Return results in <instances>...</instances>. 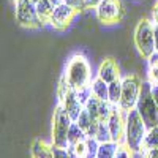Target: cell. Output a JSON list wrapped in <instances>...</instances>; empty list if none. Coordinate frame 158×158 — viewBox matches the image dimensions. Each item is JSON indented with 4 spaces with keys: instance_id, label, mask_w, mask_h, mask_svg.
<instances>
[{
    "instance_id": "32",
    "label": "cell",
    "mask_w": 158,
    "mask_h": 158,
    "mask_svg": "<svg viewBox=\"0 0 158 158\" xmlns=\"http://www.w3.org/2000/svg\"><path fill=\"white\" fill-rule=\"evenodd\" d=\"M152 95H153L155 103H156V106H158V85H152Z\"/></svg>"
},
{
    "instance_id": "8",
    "label": "cell",
    "mask_w": 158,
    "mask_h": 158,
    "mask_svg": "<svg viewBox=\"0 0 158 158\" xmlns=\"http://www.w3.org/2000/svg\"><path fill=\"white\" fill-rule=\"evenodd\" d=\"M16 19L21 25L29 29H38L44 24L36 11V3L30 0H16Z\"/></svg>"
},
{
    "instance_id": "7",
    "label": "cell",
    "mask_w": 158,
    "mask_h": 158,
    "mask_svg": "<svg viewBox=\"0 0 158 158\" xmlns=\"http://www.w3.org/2000/svg\"><path fill=\"white\" fill-rule=\"evenodd\" d=\"M141 87H142V82L135 74H130L122 79V98H120V103H118L122 111L128 112L133 108H136V103L141 94Z\"/></svg>"
},
{
    "instance_id": "30",
    "label": "cell",
    "mask_w": 158,
    "mask_h": 158,
    "mask_svg": "<svg viewBox=\"0 0 158 158\" xmlns=\"http://www.w3.org/2000/svg\"><path fill=\"white\" fill-rule=\"evenodd\" d=\"M146 158H158V147L147 150L146 152Z\"/></svg>"
},
{
    "instance_id": "23",
    "label": "cell",
    "mask_w": 158,
    "mask_h": 158,
    "mask_svg": "<svg viewBox=\"0 0 158 158\" xmlns=\"http://www.w3.org/2000/svg\"><path fill=\"white\" fill-rule=\"evenodd\" d=\"M95 120H98V118H92V115L89 114V111H87V109H84V111L81 112V115L77 117L76 123H77V125L81 127V128L85 131V133H87V131H89V128L92 127V123H94Z\"/></svg>"
},
{
    "instance_id": "31",
    "label": "cell",
    "mask_w": 158,
    "mask_h": 158,
    "mask_svg": "<svg viewBox=\"0 0 158 158\" xmlns=\"http://www.w3.org/2000/svg\"><path fill=\"white\" fill-rule=\"evenodd\" d=\"M153 35H155V48L158 51V22L153 24Z\"/></svg>"
},
{
    "instance_id": "10",
    "label": "cell",
    "mask_w": 158,
    "mask_h": 158,
    "mask_svg": "<svg viewBox=\"0 0 158 158\" xmlns=\"http://www.w3.org/2000/svg\"><path fill=\"white\" fill-rule=\"evenodd\" d=\"M76 10L74 8H71L70 5H67V3H59V5H56V8H54V13L51 15V18H49V22H51V25L54 29H59V30H63V29H67L68 25H70V22L73 21V18L76 16Z\"/></svg>"
},
{
    "instance_id": "27",
    "label": "cell",
    "mask_w": 158,
    "mask_h": 158,
    "mask_svg": "<svg viewBox=\"0 0 158 158\" xmlns=\"http://www.w3.org/2000/svg\"><path fill=\"white\" fill-rule=\"evenodd\" d=\"M62 2L67 3V5H70V6L74 8L76 11H81V10L87 8V6H85V0H62Z\"/></svg>"
},
{
    "instance_id": "12",
    "label": "cell",
    "mask_w": 158,
    "mask_h": 158,
    "mask_svg": "<svg viewBox=\"0 0 158 158\" xmlns=\"http://www.w3.org/2000/svg\"><path fill=\"white\" fill-rule=\"evenodd\" d=\"M98 77H101L104 82H114L117 79H120V70H118V65L114 59H106L103 60V63L100 65L98 70Z\"/></svg>"
},
{
    "instance_id": "26",
    "label": "cell",
    "mask_w": 158,
    "mask_h": 158,
    "mask_svg": "<svg viewBox=\"0 0 158 158\" xmlns=\"http://www.w3.org/2000/svg\"><path fill=\"white\" fill-rule=\"evenodd\" d=\"M131 153H133V150H131L128 146H118L117 153H115L114 158H131Z\"/></svg>"
},
{
    "instance_id": "4",
    "label": "cell",
    "mask_w": 158,
    "mask_h": 158,
    "mask_svg": "<svg viewBox=\"0 0 158 158\" xmlns=\"http://www.w3.org/2000/svg\"><path fill=\"white\" fill-rule=\"evenodd\" d=\"M52 146H57L62 149H68L70 144H68V131L70 127L73 123L71 117L68 115V112L65 111V108L62 104L56 108L54 111V118H52Z\"/></svg>"
},
{
    "instance_id": "16",
    "label": "cell",
    "mask_w": 158,
    "mask_h": 158,
    "mask_svg": "<svg viewBox=\"0 0 158 158\" xmlns=\"http://www.w3.org/2000/svg\"><path fill=\"white\" fill-rule=\"evenodd\" d=\"M87 138L89 136H87L85 131L76 122H73L71 127H70V131H68V144L70 146H76V144H79V142H84Z\"/></svg>"
},
{
    "instance_id": "18",
    "label": "cell",
    "mask_w": 158,
    "mask_h": 158,
    "mask_svg": "<svg viewBox=\"0 0 158 158\" xmlns=\"http://www.w3.org/2000/svg\"><path fill=\"white\" fill-rule=\"evenodd\" d=\"M54 8H56V5L51 0H38L36 2V11L44 22H49V18L54 13Z\"/></svg>"
},
{
    "instance_id": "20",
    "label": "cell",
    "mask_w": 158,
    "mask_h": 158,
    "mask_svg": "<svg viewBox=\"0 0 158 158\" xmlns=\"http://www.w3.org/2000/svg\"><path fill=\"white\" fill-rule=\"evenodd\" d=\"M120 98H122V81H120V79H117V81L109 84V98L108 100L112 104H117V106H118Z\"/></svg>"
},
{
    "instance_id": "29",
    "label": "cell",
    "mask_w": 158,
    "mask_h": 158,
    "mask_svg": "<svg viewBox=\"0 0 158 158\" xmlns=\"http://www.w3.org/2000/svg\"><path fill=\"white\" fill-rule=\"evenodd\" d=\"M103 0H85V6L87 8H97Z\"/></svg>"
},
{
    "instance_id": "28",
    "label": "cell",
    "mask_w": 158,
    "mask_h": 158,
    "mask_svg": "<svg viewBox=\"0 0 158 158\" xmlns=\"http://www.w3.org/2000/svg\"><path fill=\"white\" fill-rule=\"evenodd\" d=\"M52 150H54V158H70L68 149H62L57 146H52Z\"/></svg>"
},
{
    "instance_id": "36",
    "label": "cell",
    "mask_w": 158,
    "mask_h": 158,
    "mask_svg": "<svg viewBox=\"0 0 158 158\" xmlns=\"http://www.w3.org/2000/svg\"><path fill=\"white\" fill-rule=\"evenodd\" d=\"M30 2H35V3H36V2H38V0H30Z\"/></svg>"
},
{
    "instance_id": "22",
    "label": "cell",
    "mask_w": 158,
    "mask_h": 158,
    "mask_svg": "<svg viewBox=\"0 0 158 158\" xmlns=\"http://www.w3.org/2000/svg\"><path fill=\"white\" fill-rule=\"evenodd\" d=\"M97 141L101 144V142H109L112 141V135H111V130H109V125L108 122H103L100 120V125H98V131H97Z\"/></svg>"
},
{
    "instance_id": "19",
    "label": "cell",
    "mask_w": 158,
    "mask_h": 158,
    "mask_svg": "<svg viewBox=\"0 0 158 158\" xmlns=\"http://www.w3.org/2000/svg\"><path fill=\"white\" fill-rule=\"evenodd\" d=\"M155 147H158V125L147 130V135H146V139H144L142 150H141V152L146 153L147 150L155 149Z\"/></svg>"
},
{
    "instance_id": "6",
    "label": "cell",
    "mask_w": 158,
    "mask_h": 158,
    "mask_svg": "<svg viewBox=\"0 0 158 158\" xmlns=\"http://www.w3.org/2000/svg\"><path fill=\"white\" fill-rule=\"evenodd\" d=\"M59 98H60V104L65 108V111L68 112V115L71 117V120L76 122L77 117L81 115V112L84 111V104L81 103V100L77 98L76 90L71 89L63 77L60 79V84H59Z\"/></svg>"
},
{
    "instance_id": "35",
    "label": "cell",
    "mask_w": 158,
    "mask_h": 158,
    "mask_svg": "<svg viewBox=\"0 0 158 158\" xmlns=\"http://www.w3.org/2000/svg\"><path fill=\"white\" fill-rule=\"evenodd\" d=\"M51 2L54 3V5H59V3H62V0H51Z\"/></svg>"
},
{
    "instance_id": "9",
    "label": "cell",
    "mask_w": 158,
    "mask_h": 158,
    "mask_svg": "<svg viewBox=\"0 0 158 158\" xmlns=\"http://www.w3.org/2000/svg\"><path fill=\"white\" fill-rule=\"evenodd\" d=\"M97 16L103 24H115L123 16V6L120 0H103L97 6Z\"/></svg>"
},
{
    "instance_id": "3",
    "label": "cell",
    "mask_w": 158,
    "mask_h": 158,
    "mask_svg": "<svg viewBox=\"0 0 158 158\" xmlns=\"http://www.w3.org/2000/svg\"><path fill=\"white\" fill-rule=\"evenodd\" d=\"M136 109L141 114L147 128H153L158 125V106L152 95V84L149 81H142L141 94L136 103Z\"/></svg>"
},
{
    "instance_id": "24",
    "label": "cell",
    "mask_w": 158,
    "mask_h": 158,
    "mask_svg": "<svg viewBox=\"0 0 158 158\" xmlns=\"http://www.w3.org/2000/svg\"><path fill=\"white\" fill-rule=\"evenodd\" d=\"M85 146H87V156L85 158H97V152L100 147V142L97 141V138L89 136L85 139Z\"/></svg>"
},
{
    "instance_id": "33",
    "label": "cell",
    "mask_w": 158,
    "mask_h": 158,
    "mask_svg": "<svg viewBox=\"0 0 158 158\" xmlns=\"http://www.w3.org/2000/svg\"><path fill=\"white\" fill-rule=\"evenodd\" d=\"M68 153H70V158H82L79 153H76V152H74V149H73V147H68Z\"/></svg>"
},
{
    "instance_id": "11",
    "label": "cell",
    "mask_w": 158,
    "mask_h": 158,
    "mask_svg": "<svg viewBox=\"0 0 158 158\" xmlns=\"http://www.w3.org/2000/svg\"><path fill=\"white\" fill-rule=\"evenodd\" d=\"M125 120H127V112L120 109V106H115L108 125L111 130V135H112V141L122 144V141H125Z\"/></svg>"
},
{
    "instance_id": "25",
    "label": "cell",
    "mask_w": 158,
    "mask_h": 158,
    "mask_svg": "<svg viewBox=\"0 0 158 158\" xmlns=\"http://www.w3.org/2000/svg\"><path fill=\"white\" fill-rule=\"evenodd\" d=\"M76 94H77V98L81 100V103L85 104V101H87L92 95H94V94H92V85H85V87H82V89L76 90Z\"/></svg>"
},
{
    "instance_id": "2",
    "label": "cell",
    "mask_w": 158,
    "mask_h": 158,
    "mask_svg": "<svg viewBox=\"0 0 158 158\" xmlns=\"http://www.w3.org/2000/svg\"><path fill=\"white\" fill-rule=\"evenodd\" d=\"M63 79L68 82V85L74 90H79L85 85H90V65L84 56H73L67 63Z\"/></svg>"
},
{
    "instance_id": "34",
    "label": "cell",
    "mask_w": 158,
    "mask_h": 158,
    "mask_svg": "<svg viewBox=\"0 0 158 158\" xmlns=\"http://www.w3.org/2000/svg\"><path fill=\"white\" fill-rule=\"evenodd\" d=\"M153 21L158 22V2L155 3V8H153Z\"/></svg>"
},
{
    "instance_id": "13",
    "label": "cell",
    "mask_w": 158,
    "mask_h": 158,
    "mask_svg": "<svg viewBox=\"0 0 158 158\" xmlns=\"http://www.w3.org/2000/svg\"><path fill=\"white\" fill-rule=\"evenodd\" d=\"M30 153H32V158H54L52 146H48V144L38 141V139L32 144Z\"/></svg>"
},
{
    "instance_id": "21",
    "label": "cell",
    "mask_w": 158,
    "mask_h": 158,
    "mask_svg": "<svg viewBox=\"0 0 158 158\" xmlns=\"http://www.w3.org/2000/svg\"><path fill=\"white\" fill-rule=\"evenodd\" d=\"M100 103H101V100H98V98L94 97V95H92V97L85 101L84 109L89 111V114L92 115V118H98V120H100Z\"/></svg>"
},
{
    "instance_id": "5",
    "label": "cell",
    "mask_w": 158,
    "mask_h": 158,
    "mask_svg": "<svg viewBox=\"0 0 158 158\" xmlns=\"http://www.w3.org/2000/svg\"><path fill=\"white\" fill-rule=\"evenodd\" d=\"M135 43L138 51L141 52L142 57L149 59L153 52L156 51L155 48V35H153V24L147 19H141L135 29Z\"/></svg>"
},
{
    "instance_id": "15",
    "label": "cell",
    "mask_w": 158,
    "mask_h": 158,
    "mask_svg": "<svg viewBox=\"0 0 158 158\" xmlns=\"http://www.w3.org/2000/svg\"><path fill=\"white\" fill-rule=\"evenodd\" d=\"M92 94L94 97H97L98 100L104 101L109 98V84L104 82L101 77H97L94 82H92Z\"/></svg>"
},
{
    "instance_id": "17",
    "label": "cell",
    "mask_w": 158,
    "mask_h": 158,
    "mask_svg": "<svg viewBox=\"0 0 158 158\" xmlns=\"http://www.w3.org/2000/svg\"><path fill=\"white\" fill-rule=\"evenodd\" d=\"M120 144L115 141H109V142H101L98 152H97V158H114L117 153V149Z\"/></svg>"
},
{
    "instance_id": "1",
    "label": "cell",
    "mask_w": 158,
    "mask_h": 158,
    "mask_svg": "<svg viewBox=\"0 0 158 158\" xmlns=\"http://www.w3.org/2000/svg\"><path fill=\"white\" fill-rule=\"evenodd\" d=\"M147 125L144 123L141 114L136 108L127 112V120H125V146H128L133 152H141L142 144L147 135Z\"/></svg>"
},
{
    "instance_id": "14",
    "label": "cell",
    "mask_w": 158,
    "mask_h": 158,
    "mask_svg": "<svg viewBox=\"0 0 158 158\" xmlns=\"http://www.w3.org/2000/svg\"><path fill=\"white\" fill-rule=\"evenodd\" d=\"M147 77L152 85H158V51L147 59Z\"/></svg>"
},
{
    "instance_id": "37",
    "label": "cell",
    "mask_w": 158,
    "mask_h": 158,
    "mask_svg": "<svg viewBox=\"0 0 158 158\" xmlns=\"http://www.w3.org/2000/svg\"><path fill=\"white\" fill-rule=\"evenodd\" d=\"M13 2H16V0H13Z\"/></svg>"
}]
</instances>
